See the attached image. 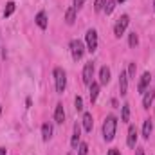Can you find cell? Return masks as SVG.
Returning <instances> with one entry per match:
<instances>
[{"label":"cell","instance_id":"30","mask_svg":"<svg viewBox=\"0 0 155 155\" xmlns=\"http://www.w3.org/2000/svg\"><path fill=\"white\" fill-rule=\"evenodd\" d=\"M135 155H144V150L143 148H135Z\"/></svg>","mask_w":155,"mask_h":155},{"label":"cell","instance_id":"11","mask_svg":"<svg viewBox=\"0 0 155 155\" xmlns=\"http://www.w3.org/2000/svg\"><path fill=\"white\" fill-rule=\"evenodd\" d=\"M54 121H56L58 124H63V121H65V110H63V105H61V103L56 105V110H54Z\"/></svg>","mask_w":155,"mask_h":155},{"label":"cell","instance_id":"26","mask_svg":"<svg viewBox=\"0 0 155 155\" xmlns=\"http://www.w3.org/2000/svg\"><path fill=\"white\" fill-rule=\"evenodd\" d=\"M114 7H116V2H114V0L107 2V5H105V13H107V15H110V13L114 11Z\"/></svg>","mask_w":155,"mask_h":155},{"label":"cell","instance_id":"15","mask_svg":"<svg viewBox=\"0 0 155 155\" xmlns=\"http://www.w3.org/2000/svg\"><path fill=\"white\" fill-rule=\"evenodd\" d=\"M79 137H81V128H79V124H74V135H72V139H71V146H72L74 150L79 146Z\"/></svg>","mask_w":155,"mask_h":155},{"label":"cell","instance_id":"8","mask_svg":"<svg viewBox=\"0 0 155 155\" xmlns=\"http://www.w3.org/2000/svg\"><path fill=\"white\" fill-rule=\"evenodd\" d=\"M119 92H121V96H126V92H128V74L124 71H121V74H119Z\"/></svg>","mask_w":155,"mask_h":155},{"label":"cell","instance_id":"18","mask_svg":"<svg viewBox=\"0 0 155 155\" xmlns=\"http://www.w3.org/2000/svg\"><path fill=\"white\" fill-rule=\"evenodd\" d=\"M74 20H76V7L72 5V7H69V9H67V13H65V22H67L69 25H72V24H74Z\"/></svg>","mask_w":155,"mask_h":155},{"label":"cell","instance_id":"29","mask_svg":"<svg viewBox=\"0 0 155 155\" xmlns=\"http://www.w3.org/2000/svg\"><path fill=\"white\" fill-rule=\"evenodd\" d=\"M108 155H121V152L117 148H112V150H108Z\"/></svg>","mask_w":155,"mask_h":155},{"label":"cell","instance_id":"27","mask_svg":"<svg viewBox=\"0 0 155 155\" xmlns=\"http://www.w3.org/2000/svg\"><path fill=\"white\" fill-rule=\"evenodd\" d=\"M74 105H76V110H78V112H81V110H83V99H81L79 96L76 97V101H74Z\"/></svg>","mask_w":155,"mask_h":155},{"label":"cell","instance_id":"1","mask_svg":"<svg viewBox=\"0 0 155 155\" xmlns=\"http://www.w3.org/2000/svg\"><path fill=\"white\" fill-rule=\"evenodd\" d=\"M116 130H117V119L116 116H107L105 123H103V137L107 143L114 141L116 137Z\"/></svg>","mask_w":155,"mask_h":155},{"label":"cell","instance_id":"5","mask_svg":"<svg viewBox=\"0 0 155 155\" xmlns=\"http://www.w3.org/2000/svg\"><path fill=\"white\" fill-rule=\"evenodd\" d=\"M85 41H87V51L88 52H94L97 49V33H96V29H88L87 31Z\"/></svg>","mask_w":155,"mask_h":155},{"label":"cell","instance_id":"4","mask_svg":"<svg viewBox=\"0 0 155 155\" xmlns=\"http://www.w3.org/2000/svg\"><path fill=\"white\" fill-rule=\"evenodd\" d=\"M71 54H72V58H74L76 61L83 58V54H85V45H83L81 40H72V41H71Z\"/></svg>","mask_w":155,"mask_h":155},{"label":"cell","instance_id":"23","mask_svg":"<svg viewBox=\"0 0 155 155\" xmlns=\"http://www.w3.org/2000/svg\"><path fill=\"white\" fill-rule=\"evenodd\" d=\"M107 2H108V0H96V2H94V11H97V13L103 11L105 5H107Z\"/></svg>","mask_w":155,"mask_h":155},{"label":"cell","instance_id":"24","mask_svg":"<svg viewBox=\"0 0 155 155\" xmlns=\"http://www.w3.org/2000/svg\"><path fill=\"white\" fill-rule=\"evenodd\" d=\"M88 153V144L87 143H79L78 146V155H87Z\"/></svg>","mask_w":155,"mask_h":155},{"label":"cell","instance_id":"19","mask_svg":"<svg viewBox=\"0 0 155 155\" xmlns=\"http://www.w3.org/2000/svg\"><path fill=\"white\" fill-rule=\"evenodd\" d=\"M152 130H153V124H152V121H150V119H146V121H144V124H143V137H144V139H150Z\"/></svg>","mask_w":155,"mask_h":155},{"label":"cell","instance_id":"13","mask_svg":"<svg viewBox=\"0 0 155 155\" xmlns=\"http://www.w3.org/2000/svg\"><path fill=\"white\" fill-rule=\"evenodd\" d=\"M92 126H94L92 114H90V112H85V114H83V128H85L87 132H92Z\"/></svg>","mask_w":155,"mask_h":155},{"label":"cell","instance_id":"17","mask_svg":"<svg viewBox=\"0 0 155 155\" xmlns=\"http://www.w3.org/2000/svg\"><path fill=\"white\" fill-rule=\"evenodd\" d=\"M35 20H36V24H38L40 29H47V15H45V11H40Z\"/></svg>","mask_w":155,"mask_h":155},{"label":"cell","instance_id":"3","mask_svg":"<svg viewBox=\"0 0 155 155\" xmlns=\"http://www.w3.org/2000/svg\"><path fill=\"white\" fill-rule=\"evenodd\" d=\"M128 24H130V16H128V15L119 16V20H117L116 25H114V35H116V38H121V36L124 35V31H126Z\"/></svg>","mask_w":155,"mask_h":155},{"label":"cell","instance_id":"6","mask_svg":"<svg viewBox=\"0 0 155 155\" xmlns=\"http://www.w3.org/2000/svg\"><path fill=\"white\" fill-rule=\"evenodd\" d=\"M150 81H152V74L150 72H144L141 79H139V83H137V90L141 92V94H144L148 88H150Z\"/></svg>","mask_w":155,"mask_h":155},{"label":"cell","instance_id":"20","mask_svg":"<svg viewBox=\"0 0 155 155\" xmlns=\"http://www.w3.org/2000/svg\"><path fill=\"white\" fill-rule=\"evenodd\" d=\"M121 121H123V123H128V121H130V105H128V103H124V105L121 107Z\"/></svg>","mask_w":155,"mask_h":155},{"label":"cell","instance_id":"25","mask_svg":"<svg viewBox=\"0 0 155 155\" xmlns=\"http://www.w3.org/2000/svg\"><path fill=\"white\" fill-rule=\"evenodd\" d=\"M126 74H128V79H130V78H132V79L135 78V63H134V61L128 65V72H126Z\"/></svg>","mask_w":155,"mask_h":155},{"label":"cell","instance_id":"7","mask_svg":"<svg viewBox=\"0 0 155 155\" xmlns=\"http://www.w3.org/2000/svg\"><path fill=\"white\" fill-rule=\"evenodd\" d=\"M92 76H94V63L90 61V63H85V67H83V83L90 85Z\"/></svg>","mask_w":155,"mask_h":155},{"label":"cell","instance_id":"9","mask_svg":"<svg viewBox=\"0 0 155 155\" xmlns=\"http://www.w3.org/2000/svg\"><path fill=\"white\" fill-rule=\"evenodd\" d=\"M153 99H155V90L153 88H148L144 92V97H143V108H150L152 103H153Z\"/></svg>","mask_w":155,"mask_h":155},{"label":"cell","instance_id":"31","mask_svg":"<svg viewBox=\"0 0 155 155\" xmlns=\"http://www.w3.org/2000/svg\"><path fill=\"white\" fill-rule=\"evenodd\" d=\"M7 153V150H5V148H0V155H5Z\"/></svg>","mask_w":155,"mask_h":155},{"label":"cell","instance_id":"33","mask_svg":"<svg viewBox=\"0 0 155 155\" xmlns=\"http://www.w3.org/2000/svg\"><path fill=\"white\" fill-rule=\"evenodd\" d=\"M153 9H155V0H153Z\"/></svg>","mask_w":155,"mask_h":155},{"label":"cell","instance_id":"32","mask_svg":"<svg viewBox=\"0 0 155 155\" xmlns=\"http://www.w3.org/2000/svg\"><path fill=\"white\" fill-rule=\"evenodd\" d=\"M117 2H121V4H123V2H126V0H117Z\"/></svg>","mask_w":155,"mask_h":155},{"label":"cell","instance_id":"22","mask_svg":"<svg viewBox=\"0 0 155 155\" xmlns=\"http://www.w3.org/2000/svg\"><path fill=\"white\" fill-rule=\"evenodd\" d=\"M13 13H15V2H7V5H5V11H4V18L11 16Z\"/></svg>","mask_w":155,"mask_h":155},{"label":"cell","instance_id":"34","mask_svg":"<svg viewBox=\"0 0 155 155\" xmlns=\"http://www.w3.org/2000/svg\"><path fill=\"white\" fill-rule=\"evenodd\" d=\"M0 114H2V107H0Z\"/></svg>","mask_w":155,"mask_h":155},{"label":"cell","instance_id":"16","mask_svg":"<svg viewBox=\"0 0 155 155\" xmlns=\"http://www.w3.org/2000/svg\"><path fill=\"white\" fill-rule=\"evenodd\" d=\"M97 96H99V83L92 81L90 83V103H96Z\"/></svg>","mask_w":155,"mask_h":155},{"label":"cell","instance_id":"14","mask_svg":"<svg viewBox=\"0 0 155 155\" xmlns=\"http://www.w3.org/2000/svg\"><path fill=\"white\" fill-rule=\"evenodd\" d=\"M108 81H110V69L101 67V71H99V85H107Z\"/></svg>","mask_w":155,"mask_h":155},{"label":"cell","instance_id":"2","mask_svg":"<svg viewBox=\"0 0 155 155\" xmlns=\"http://www.w3.org/2000/svg\"><path fill=\"white\" fill-rule=\"evenodd\" d=\"M54 83H56V92L63 94L65 88H67V74H65V71L61 67L54 69Z\"/></svg>","mask_w":155,"mask_h":155},{"label":"cell","instance_id":"28","mask_svg":"<svg viewBox=\"0 0 155 155\" xmlns=\"http://www.w3.org/2000/svg\"><path fill=\"white\" fill-rule=\"evenodd\" d=\"M83 4H85V0H74V7H76V9H79Z\"/></svg>","mask_w":155,"mask_h":155},{"label":"cell","instance_id":"21","mask_svg":"<svg viewBox=\"0 0 155 155\" xmlns=\"http://www.w3.org/2000/svg\"><path fill=\"white\" fill-rule=\"evenodd\" d=\"M128 45H130L132 49H135V47L139 45V36H137L135 33H130V36H128Z\"/></svg>","mask_w":155,"mask_h":155},{"label":"cell","instance_id":"12","mask_svg":"<svg viewBox=\"0 0 155 155\" xmlns=\"http://www.w3.org/2000/svg\"><path fill=\"white\" fill-rule=\"evenodd\" d=\"M51 137H52V124L51 123H43L41 124V139L49 141Z\"/></svg>","mask_w":155,"mask_h":155},{"label":"cell","instance_id":"10","mask_svg":"<svg viewBox=\"0 0 155 155\" xmlns=\"http://www.w3.org/2000/svg\"><path fill=\"white\" fill-rule=\"evenodd\" d=\"M126 144H128L130 148H135V144H137V128H135V126H130V128H128V139H126Z\"/></svg>","mask_w":155,"mask_h":155}]
</instances>
